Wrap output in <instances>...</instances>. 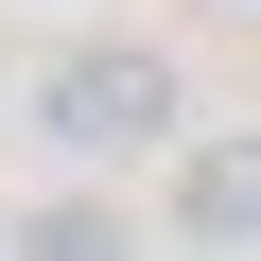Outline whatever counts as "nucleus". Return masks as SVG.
<instances>
[{
	"label": "nucleus",
	"instance_id": "3",
	"mask_svg": "<svg viewBox=\"0 0 261 261\" xmlns=\"http://www.w3.org/2000/svg\"><path fill=\"white\" fill-rule=\"evenodd\" d=\"M18 261H140V226H122L105 192H53V209L18 226Z\"/></svg>",
	"mask_w": 261,
	"mask_h": 261
},
{
	"label": "nucleus",
	"instance_id": "2",
	"mask_svg": "<svg viewBox=\"0 0 261 261\" xmlns=\"http://www.w3.org/2000/svg\"><path fill=\"white\" fill-rule=\"evenodd\" d=\"M174 226L192 244H261V140H192L174 157Z\"/></svg>",
	"mask_w": 261,
	"mask_h": 261
},
{
	"label": "nucleus",
	"instance_id": "1",
	"mask_svg": "<svg viewBox=\"0 0 261 261\" xmlns=\"http://www.w3.org/2000/svg\"><path fill=\"white\" fill-rule=\"evenodd\" d=\"M35 122H53L70 157H157V140H174V70H157L140 35H87V53L35 70Z\"/></svg>",
	"mask_w": 261,
	"mask_h": 261
}]
</instances>
